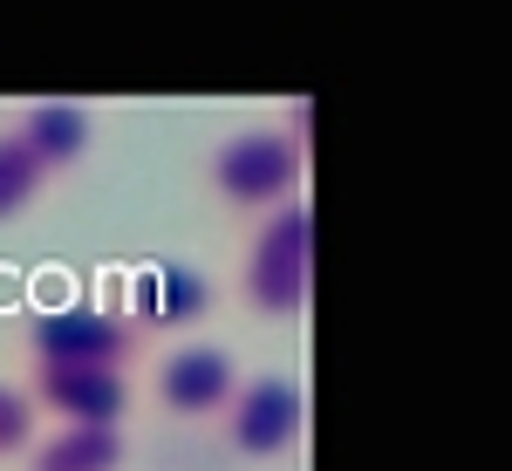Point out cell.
I'll use <instances>...</instances> for the list:
<instances>
[{"label":"cell","instance_id":"8992f818","mask_svg":"<svg viewBox=\"0 0 512 471\" xmlns=\"http://www.w3.org/2000/svg\"><path fill=\"white\" fill-rule=\"evenodd\" d=\"M21 390L41 424H130L137 383L130 369H28Z\"/></svg>","mask_w":512,"mask_h":471},{"label":"cell","instance_id":"52a82bcc","mask_svg":"<svg viewBox=\"0 0 512 471\" xmlns=\"http://www.w3.org/2000/svg\"><path fill=\"white\" fill-rule=\"evenodd\" d=\"M219 301L212 274L185 260V253H164V260H144L130 274V294H123V321L144 335V328H198Z\"/></svg>","mask_w":512,"mask_h":471},{"label":"cell","instance_id":"ba28073f","mask_svg":"<svg viewBox=\"0 0 512 471\" xmlns=\"http://www.w3.org/2000/svg\"><path fill=\"white\" fill-rule=\"evenodd\" d=\"M7 130L41 164V178H69L82 157H89V144H96V110L76 103V96H28L21 117L7 123Z\"/></svg>","mask_w":512,"mask_h":471},{"label":"cell","instance_id":"5b68a950","mask_svg":"<svg viewBox=\"0 0 512 471\" xmlns=\"http://www.w3.org/2000/svg\"><path fill=\"white\" fill-rule=\"evenodd\" d=\"M239 355L226 342H178V349L158 355V376H151V396L171 424H219V410L233 403L239 390Z\"/></svg>","mask_w":512,"mask_h":471},{"label":"cell","instance_id":"3957f363","mask_svg":"<svg viewBox=\"0 0 512 471\" xmlns=\"http://www.w3.org/2000/svg\"><path fill=\"white\" fill-rule=\"evenodd\" d=\"M28 369H130L137 328L110 301H55L21 328Z\"/></svg>","mask_w":512,"mask_h":471},{"label":"cell","instance_id":"7a4b0ae2","mask_svg":"<svg viewBox=\"0 0 512 471\" xmlns=\"http://www.w3.org/2000/svg\"><path fill=\"white\" fill-rule=\"evenodd\" d=\"M301 178H308V144L280 123H246V130H226L212 157H205V185L212 198L239 212V219H267L280 205L301 198Z\"/></svg>","mask_w":512,"mask_h":471},{"label":"cell","instance_id":"30bf717a","mask_svg":"<svg viewBox=\"0 0 512 471\" xmlns=\"http://www.w3.org/2000/svg\"><path fill=\"white\" fill-rule=\"evenodd\" d=\"M41 192H48L41 164L21 151V137H14V130H0V226H21V219L35 212Z\"/></svg>","mask_w":512,"mask_h":471},{"label":"cell","instance_id":"277c9868","mask_svg":"<svg viewBox=\"0 0 512 471\" xmlns=\"http://www.w3.org/2000/svg\"><path fill=\"white\" fill-rule=\"evenodd\" d=\"M219 431H226V451L233 458H246V465H280L308 437V396H301V383L287 369L239 376L233 403L219 410Z\"/></svg>","mask_w":512,"mask_h":471},{"label":"cell","instance_id":"6da1fadb","mask_svg":"<svg viewBox=\"0 0 512 471\" xmlns=\"http://www.w3.org/2000/svg\"><path fill=\"white\" fill-rule=\"evenodd\" d=\"M233 294L253 321H274V328L308 314V294H315V219H308V198H294V205H280V212L246 226Z\"/></svg>","mask_w":512,"mask_h":471},{"label":"cell","instance_id":"9c48e42d","mask_svg":"<svg viewBox=\"0 0 512 471\" xmlns=\"http://www.w3.org/2000/svg\"><path fill=\"white\" fill-rule=\"evenodd\" d=\"M14 465L21 471H123L130 465V431H117V424H41L35 444Z\"/></svg>","mask_w":512,"mask_h":471}]
</instances>
